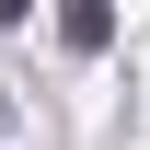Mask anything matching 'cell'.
<instances>
[{
	"label": "cell",
	"instance_id": "6da1fadb",
	"mask_svg": "<svg viewBox=\"0 0 150 150\" xmlns=\"http://www.w3.org/2000/svg\"><path fill=\"white\" fill-rule=\"evenodd\" d=\"M58 35H69L81 58H104L115 46V0H58Z\"/></svg>",
	"mask_w": 150,
	"mask_h": 150
},
{
	"label": "cell",
	"instance_id": "7a4b0ae2",
	"mask_svg": "<svg viewBox=\"0 0 150 150\" xmlns=\"http://www.w3.org/2000/svg\"><path fill=\"white\" fill-rule=\"evenodd\" d=\"M23 12H35V0H0V23H23Z\"/></svg>",
	"mask_w": 150,
	"mask_h": 150
}]
</instances>
